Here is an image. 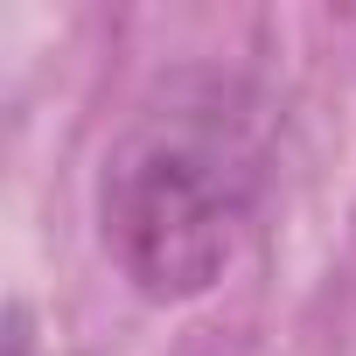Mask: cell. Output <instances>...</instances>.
<instances>
[{
  "instance_id": "1",
  "label": "cell",
  "mask_w": 356,
  "mask_h": 356,
  "mask_svg": "<svg viewBox=\"0 0 356 356\" xmlns=\"http://www.w3.org/2000/svg\"><path fill=\"white\" fill-rule=\"evenodd\" d=\"M245 217V161L210 126H140L105 168V245L154 300L203 293Z\"/></svg>"
},
{
  "instance_id": "2",
  "label": "cell",
  "mask_w": 356,
  "mask_h": 356,
  "mask_svg": "<svg viewBox=\"0 0 356 356\" xmlns=\"http://www.w3.org/2000/svg\"><path fill=\"white\" fill-rule=\"evenodd\" d=\"M15 356H29V335H22V321H15Z\"/></svg>"
}]
</instances>
